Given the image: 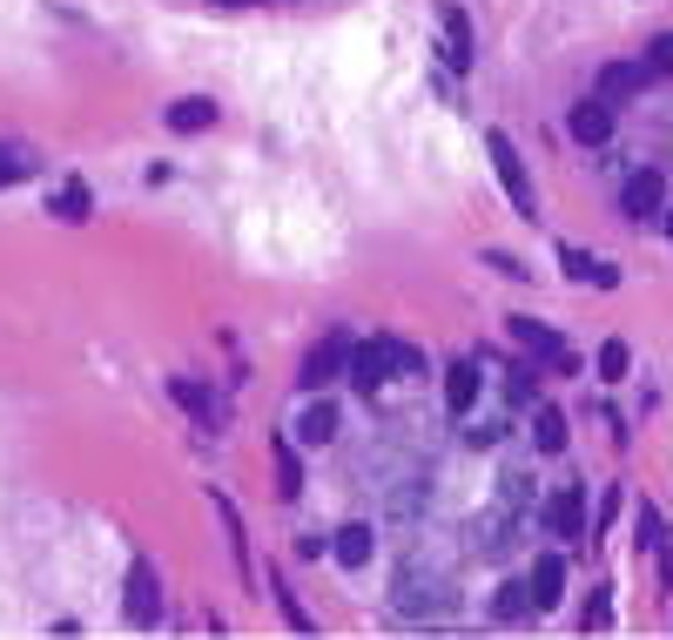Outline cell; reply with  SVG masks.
<instances>
[{
  "instance_id": "obj_24",
  "label": "cell",
  "mask_w": 673,
  "mask_h": 640,
  "mask_svg": "<svg viewBox=\"0 0 673 640\" xmlns=\"http://www.w3.org/2000/svg\"><path fill=\"white\" fill-rule=\"evenodd\" d=\"M505 405H512V412H532V405H539V378H532V371H512V378H505Z\"/></svg>"
},
{
  "instance_id": "obj_12",
  "label": "cell",
  "mask_w": 673,
  "mask_h": 640,
  "mask_svg": "<svg viewBox=\"0 0 673 640\" xmlns=\"http://www.w3.org/2000/svg\"><path fill=\"white\" fill-rule=\"evenodd\" d=\"M445 405H452V412H472V405H478V364H472V358H452V371H445Z\"/></svg>"
},
{
  "instance_id": "obj_31",
  "label": "cell",
  "mask_w": 673,
  "mask_h": 640,
  "mask_svg": "<svg viewBox=\"0 0 673 640\" xmlns=\"http://www.w3.org/2000/svg\"><path fill=\"white\" fill-rule=\"evenodd\" d=\"M613 519H620V486H613V493H607V506H600V519H593V526H600V533H607V526H613Z\"/></svg>"
},
{
  "instance_id": "obj_33",
  "label": "cell",
  "mask_w": 673,
  "mask_h": 640,
  "mask_svg": "<svg viewBox=\"0 0 673 640\" xmlns=\"http://www.w3.org/2000/svg\"><path fill=\"white\" fill-rule=\"evenodd\" d=\"M666 236H673V209H666Z\"/></svg>"
},
{
  "instance_id": "obj_16",
  "label": "cell",
  "mask_w": 673,
  "mask_h": 640,
  "mask_svg": "<svg viewBox=\"0 0 673 640\" xmlns=\"http://www.w3.org/2000/svg\"><path fill=\"white\" fill-rule=\"evenodd\" d=\"M336 425H344V412H336L330 398H317V405L303 412V425H297V438H310V445H330V438H336Z\"/></svg>"
},
{
  "instance_id": "obj_32",
  "label": "cell",
  "mask_w": 673,
  "mask_h": 640,
  "mask_svg": "<svg viewBox=\"0 0 673 640\" xmlns=\"http://www.w3.org/2000/svg\"><path fill=\"white\" fill-rule=\"evenodd\" d=\"M216 8H242V0H216Z\"/></svg>"
},
{
  "instance_id": "obj_1",
  "label": "cell",
  "mask_w": 673,
  "mask_h": 640,
  "mask_svg": "<svg viewBox=\"0 0 673 640\" xmlns=\"http://www.w3.org/2000/svg\"><path fill=\"white\" fill-rule=\"evenodd\" d=\"M485 155H491V169H498V189L512 196V209H519V216H539V196H532V176H526V163H519V148L505 142V135H485Z\"/></svg>"
},
{
  "instance_id": "obj_11",
  "label": "cell",
  "mask_w": 673,
  "mask_h": 640,
  "mask_svg": "<svg viewBox=\"0 0 673 640\" xmlns=\"http://www.w3.org/2000/svg\"><path fill=\"white\" fill-rule=\"evenodd\" d=\"M646 74H653L646 61H607L600 95H607V102H627V95H640V89H646Z\"/></svg>"
},
{
  "instance_id": "obj_27",
  "label": "cell",
  "mask_w": 673,
  "mask_h": 640,
  "mask_svg": "<svg viewBox=\"0 0 673 640\" xmlns=\"http://www.w3.org/2000/svg\"><path fill=\"white\" fill-rule=\"evenodd\" d=\"M640 546H653V553L666 546V526H660V513H653V506H640Z\"/></svg>"
},
{
  "instance_id": "obj_23",
  "label": "cell",
  "mask_w": 673,
  "mask_h": 640,
  "mask_svg": "<svg viewBox=\"0 0 673 640\" xmlns=\"http://www.w3.org/2000/svg\"><path fill=\"white\" fill-rule=\"evenodd\" d=\"M579 627H586V633L613 627V587H593V593H586V613H579Z\"/></svg>"
},
{
  "instance_id": "obj_15",
  "label": "cell",
  "mask_w": 673,
  "mask_h": 640,
  "mask_svg": "<svg viewBox=\"0 0 673 640\" xmlns=\"http://www.w3.org/2000/svg\"><path fill=\"white\" fill-rule=\"evenodd\" d=\"M216 122V102L209 95H183V102H168V128L189 135V128H209Z\"/></svg>"
},
{
  "instance_id": "obj_13",
  "label": "cell",
  "mask_w": 673,
  "mask_h": 640,
  "mask_svg": "<svg viewBox=\"0 0 673 640\" xmlns=\"http://www.w3.org/2000/svg\"><path fill=\"white\" fill-rule=\"evenodd\" d=\"M445 61L458 74L472 68V21H465V8H445Z\"/></svg>"
},
{
  "instance_id": "obj_4",
  "label": "cell",
  "mask_w": 673,
  "mask_h": 640,
  "mask_svg": "<svg viewBox=\"0 0 673 640\" xmlns=\"http://www.w3.org/2000/svg\"><path fill=\"white\" fill-rule=\"evenodd\" d=\"M122 613H128V627H155V620H162V587H155V567H148V559H135V567H128Z\"/></svg>"
},
{
  "instance_id": "obj_5",
  "label": "cell",
  "mask_w": 673,
  "mask_h": 640,
  "mask_svg": "<svg viewBox=\"0 0 673 640\" xmlns=\"http://www.w3.org/2000/svg\"><path fill=\"white\" fill-rule=\"evenodd\" d=\"M539 519H546V533H552V539H579L586 526H593V519H586V493H579V486H552Z\"/></svg>"
},
{
  "instance_id": "obj_17",
  "label": "cell",
  "mask_w": 673,
  "mask_h": 640,
  "mask_svg": "<svg viewBox=\"0 0 673 640\" xmlns=\"http://www.w3.org/2000/svg\"><path fill=\"white\" fill-rule=\"evenodd\" d=\"M270 458H277V493H283V499H297V493H303V465H297L290 438H270Z\"/></svg>"
},
{
  "instance_id": "obj_18",
  "label": "cell",
  "mask_w": 673,
  "mask_h": 640,
  "mask_svg": "<svg viewBox=\"0 0 673 640\" xmlns=\"http://www.w3.org/2000/svg\"><path fill=\"white\" fill-rule=\"evenodd\" d=\"M371 553H377V539H371V526H364V519L336 533V559H344V567H364Z\"/></svg>"
},
{
  "instance_id": "obj_7",
  "label": "cell",
  "mask_w": 673,
  "mask_h": 640,
  "mask_svg": "<svg viewBox=\"0 0 673 640\" xmlns=\"http://www.w3.org/2000/svg\"><path fill=\"white\" fill-rule=\"evenodd\" d=\"M620 209H627L633 223H653V216L666 209V176H660V169H633L627 189H620Z\"/></svg>"
},
{
  "instance_id": "obj_28",
  "label": "cell",
  "mask_w": 673,
  "mask_h": 640,
  "mask_svg": "<svg viewBox=\"0 0 673 640\" xmlns=\"http://www.w3.org/2000/svg\"><path fill=\"white\" fill-rule=\"evenodd\" d=\"M277 600H283V620H290V627H297V633H310V627H317V620H310V613H303V607H297V593H290V587H283V580H277Z\"/></svg>"
},
{
  "instance_id": "obj_22",
  "label": "cell",
  "mask_w": 673,
  "mask_h": 640,
  "mask_svg": "<svg viewBox=\"0 0 673 640\" xmlns=\"http://www.w3.org/2000/svg\"><path fill=\"white\" fill-rule=\"evenodd\" d=\"M89 209H95L89 183H68V189H54V216H61V223H81V216H89Z\"/></svg>"
},
{
  "instance_id": "obj_26",
  "label": "cell",
  "mask_w": 673,
  "mask_h": 640,
  "mask_svg": "<svg viewBox=\"0 0 673 640\" xmlns=\"http://www.w3.org/2000/svg\"><path fill=\"white\" fill-rule=\"evenodd\" d=\"M21 176H34V169H28V155H21V148H0V189L21 183Z\"/></svg>"
},
{
  "instance_id": "obj_6",
  "label": "cell",
  "mask_w": 673,
  "mask_h": 640,
  "mask_svg": "<svg viewBox=\"0 0 673 640\" xmlns=\"http://www.w3.org/2000/svg\"><path fill=\"white\" fill-rule=\"evenodd\" d=\"M566 128H572V142H586V148H607V142H613V102H607V95L572 102Z\"/></svg>"
},
{
  "instance_id": "obj_10",
  "label": "cell",
  "mask_w": 673,
  "mask_h": 640,
  "mask_svg": "<svg viewBox=\"0 0 673 640\" xmlns=\"http://www.w3.org/2000/svg\"><path fill=\"white\" fill-rule=\"evenodd\" d=\"M559 270L579 277V283H593V290H613V283H620V264H600V257H586V250H572V244H559Z\"/></svg>"
},
{
  "instance_id": "obj_8",
  "label": "cell",
  "mask_w": 673,
  "mask_h": 640,
  "mask_svg": "<svg viewBox=\"0 0 673 640\" xmlns=\"http://www.w3.org/2000/svg\"><path fill=\"white\" fill-rule=\"evenodd\" d=\"M344 364H351V331H330L323 344H310V358H303V384L317 391V384H330Z\"/></svg>"
},
{
  "instance_id": "obj_2",
  "label": "cell",
  "mask_w": 673,
  "mask_h": 640,
  "mask_svg": "<svg viewBox=\"0 0 673 640\" xmlns=\"http://www.w3.org/2000/svg\"><path fill=\"white\" fill-rule=\"evenodd\" d=\"M505 331H512V344H526L539 364H552V371H572L579 358H572V344L552 331V324H539V317H505Z\"/></svg>"
},
{
  "instance_id": "obj_30",
  "label": "cell",
  "mask_w": 673,
  "mask_h": 640,
  "mask_svg": "<svg viewBox=\"0 0 673 640\" xmlns=\"http://www.w3.org/2000/svg\"><path fill=\"white\" fill-rule=\"evenodd\" d=\"M485 264L505 270V277H526V264H519V257H505V250H485Z\"/></svg>"
},
{
  "instance_id": "obj_9",
  "label": "cell",
  "mask_w": 673,
  "mask_h": 640,
  "mask_svg": "<svg viewBox=\"0 0 673 640\" xmlns=\"http://www.w3.org/2000/svg\"><path fill=\"white\" fill-rule=\"evenodd\" d=\"M559 600H566V553H552V546H546V553L532 559V607H539V613H552Z\"/></svg>"
},
{
  "instance_id": "obj_19",
  "label": "cell",
  "mask_w": 673,
  "mask_h": 640,
  "mask_svg": "<svg viewBox=\"0 0 673 640\" xmlns=\"http://www.w3.org/2000/svg\"><path fill=\"white\" fill-rule=\"evenodd\" d=\"M216 499V519H222V533H229V553H236V567H249V539H242V513L229 506V493H209Z\"/></svg>"
},
{
  "instance_id": "obj_3",
  "label": "cell",
  "mask_w": 673,
  "mask_h": 640,
  "mask_svg": "<svg viewBox=\"0 0 673 640\" xmlns=\"http://www.w3.org/2000/svg\"><path fill=\"white\" fill-rule=\"evenodd\" d=\"M391 371H397V338H364V344H351V364H344V378H351L358 391H377Z\"/></svg>"
},
{
  "instance_id": "obj_14",
  "label": "cell",
  "mask_w": 673,
  "mask_h": 640,
  "mask_svg": "<svg viewBox=\"0 0 673 640\" xmlns=\"http://www.w3.org/2000/svg\"><path fill=\"white\" fill-rule=\"evenodd\" d=\"M566 438H572L566 432V412L559 405H532V445L539 452H566Z\"/></svg>"
},
{
  "instance_id": "obj_20",
  "label": "cell",
  "mask_w": 673,
  "mask_h": 640,
  "mask_svg": "<svg viewBox=\"0 0 673 640\" xmlns=\"http://www.w3.org/2000/svg\"><path fill=\"white\" fill-rule=\"evenodd\" d=\"M526 613H539L532 607V580H505L498 587V620H526Z\"/></svg>"
},
{
  "instance_id": "obj_21",
  "label": "cell",
  "mask_w": 673,
  "mask_h": 640,
  "mask_svg": "<svg viewBox=\"0 0 673 640\" xmlns=\"http://www.w3.org/2000/svg\"><path fill=\"white\" fill-rule=\"evenodd\" d=\"M168 398H176V405H183L189 419H203V425L216 419V405H209V391H203V384H189V378H176V384H168Z\"/></svg>"
},
{
  "instance_id": "obj_25",
  "label": "cell",
  "mask_w": 673,
  "mask_h": 640,
  "mask_svg": "<svg viewBox=\"0 0 673 640\" xmlns=\"http://www.w3.org/2000/svg\"><path fill=\"white\" fill-rule=\"evenodd\" d=\"M627 364H633V351H627L620 338H613V344H600V378H607V384H620V378H627Z\"/></svg>"
},
{
  "instance_id": "obj_29",
  "label": "cell",
  "mask_w": 673,
  "mask_h": 640,
  "mask_svg": "<svg viewBox=\"0 0 673 640\" xmlns=\"http://www.w3.org/2000/svg\"><path fill=\"white\" fill-rule=\"evenodd\" d=\"M646 68H653V74H673V34H660V41L646 48Z\"/></svg>"
}]
</instances>
